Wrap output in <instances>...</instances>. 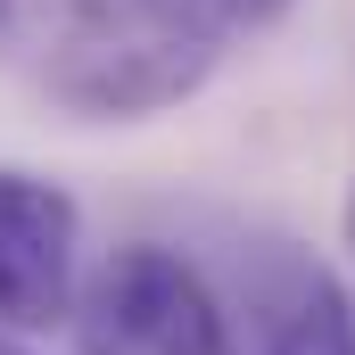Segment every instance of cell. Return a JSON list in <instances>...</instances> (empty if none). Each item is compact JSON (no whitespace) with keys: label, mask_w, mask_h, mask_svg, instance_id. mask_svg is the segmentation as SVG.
Returning a JSON list of instances; mask_svg holds the SVG:
<instances>
[{"label":"cell","mask_w":355,"mask_h":355,"mask_svg":"<svg viewBox=\"0 0 355 355\" xmlns=\"http://www.w3.org/2000/svg\"><path fill=\"white\" fill-rule=\"evenodd\" d=\"M0 67L91 124L182 107L215 75V50L174 33L149 0H0Z\"/></svg>","instance_id":"6da1fadb"},{"label":"cell","mask_w":355,"mask_h":355,"mask_svg":"<svg viewBox=\"0 0 355 355\" xmlns=\"http://www.w3.org/2000/svg\"><path fill=\"white\" fill-rule=\"evenodd\" d=\"M75 339H83V355H240L232 314L207 289V272L157 240L116 248L83 281Z\"/></svg>","instance_id":"7a4b0ae2"},{"label":"cell","mask_w":355,"mask_h":355,"mask_svg":"<svg viewBox=\"0 0 355 355\" xmlns=\"http://www.w3.org/2000/svg\"><path fill=\"white\" fill-rule=\"evenodd\" d=\"M83 306V207L58 182L0 166V331H50Z\"/></svg>","instance_id":"3957f363"},{"label":"cell","mask_w":355,"mask_h":355,"mask_svg":"<svg viewBox=\"0 0 355 355\" xmlns=\"http://www.w3.org/2000/svg\"><path fill=\"white\" fill-rule=\"evenodd\" d=\"M257 355H355V289L297 240H265L248 272Z\"/></svg>","instance_id":"277c9868"},{"label":"cell","mask_w":355,"mask_h":355,"mask_svg":"<svg viewBox=\"0 0 355 355\" xmlns=\"http://www.w3.org/2000/svg\"><path fill=\"white\" fill-rule=\"evenodd\" d=\"M174 33H190L198 50H215L223 58V42H248V33H272L297 0H149Z\"/></svg>","instance_id":"5b68a950"},{"label":"cell","mask_w":355,"mask_h":355,"mask_svg":"<svg viewBox=\"0 0 355 355\" xmlns=\"http://www.w3.org/2000/svg\"><path fill=\"white\" fill-rule=\"evenodd\" d=\"M347 257H355V182H347Z\"/></svg>","instance_id":"8992f818"},{"label":"cell","mask_w":355,"mask_h":355,"mask_svg":"<svg viewBox=\"0 0 355 355\" xmlns=\"http://www.w3.org/2000/svg\"><path fill=\"white\" fill-rule=\"evenodd\" d=\"M0 355H25V347H17V339H0Z\"/></svg>","instance_id":"52a82bcc"}]
</instances>
